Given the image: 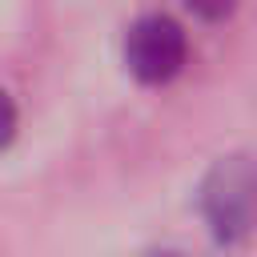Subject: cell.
Returning a JSON list of instances; mask_svg holds the SVG:
<instances>
[{
  "label": "cell",
  "instance_id": "6da1fadb",
  "mask_svg": "<svg viewBox=\"0 0 257 257\" xmlns=\"http://www.w3.org/2000/svg\"><path fill=\"white\" fill-rule=\"evenodd\" d=\"M257 209V169L249 157H225L201 185V213L221 245H237Z\"/></svg>",
  "mask_w": 257,
  "mask_h": 257
},
{
  "label": "cell",
  "instance_id": "277c9868",
  "mask_svg": "<svg viewBox=\"0 0 257 257\" xmlns=\"http://www.w3.org/2000/svg\"><path fill=\"white\" fill-rule=\"evenodd\" d=\"M12 133H16V104H12V96L0 88V149L12 141Z\"/></svg>",
  "mask_w": 257,
  "mask_h": 257
},
{
  "label": "cell",
  "instance_id": "7a4b0ae2",
  "mask_svg": "<svg viewBox=\"0 0 257 257\" xmlns=\"http://www.w3.org/2000/svg\"><path fill=\"white\" fill-rule=\"evenodd\" d=\"M185 56H189V40H185V28L173 16L153 12V16H141L128 28L124 64L141 84H169L185 68Z\"/></svg>",
  "mask_w": 257,
  "mask_h": 257
},
{
  "label": "cell",
  "instance_id": "3957f363",
  "mask_svg": "<svg viewBox=\"0 0 257 257\" xmlns=\"http://www.w3.org/2000/svg\"><path fill=\"white\" fill-rule=\"evenodd\" d=\"M185 8L193 12V16H201V20H225L233 8H237V0H185Z\"/></svg>",
  "mask_w": 257,
  "mask_h": 257
},
{
  "label": "cell",
  "instance_id": "5b68a950",
  "mask_svg": "<svg viewBox=\"0 0 257 257\" xmlns=\"http://www.w3.org/2000/svg\"><path fill=\"white\" fill-rule=\"evenodd\" d=\"M153 257H177V253H153Z\"/></svg>",
  "mask_w": 257,
  "mask_h": 257
}]
</instances>
